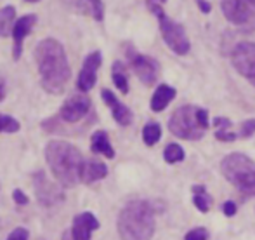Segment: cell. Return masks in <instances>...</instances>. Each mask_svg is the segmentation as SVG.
I'll list each match as a JSON object with an SVG mask.
<instances>
[{"label":"cell","instance_id":"cell-11","mask_svg":"<svg viewBox=\"0 0 255 240\" xmlns=\"http://www.w3.org/2000/svg\"><path fill=\"white\" fill-rule=\"evenodd\" d=\"M92 101L85 92H77V94H71L66 101L61 105L59 108V119L68 124H75V122H80L91 112Z\"/></svg>","mask_w":255,"mask_h":240},{"label":"cell","instance_id":"cell-27","mask_svg":"<svg viewBox=\"0 0 255 240\" xmlns=\"http://www.w3.org/2000/svg\"><path fill=\"white\" fill-rule=\"evenodd\" d=\"M254 132H255V119H249V120H245L242 124L238 136H240V138H250Z\"/></svg>","mask_w":255,"mask_h":240},{"label":"cell","instance_id":"cell-31","mask_svg":"<svg viewBox=\"0 0 255 240\" xmlns=\"http://www.w3.org/2000/svg\"><path fill=\"white\" fill-rule=\"evenodd\" d=\"M214 125L217 129H231L233 127V122L229 119H224V117H215L214 119Z\"/></svg>","mask_w":255,"mask_h":240},{"label":"cell","instance_id":"cell-25","mask_svg":"<svg viewBox=\"0 0 255 240\" xmlns=\"http://www.w3.org/2000/svg\"><path fill=\"white\" fill-rule=\"evenodd\" d=\"M21 129V124L14 117L0 113V132H7V134H14Z\"/></svg>","mask_w":255,"mask_h":240},{"label":"cell","instance_id":"cell-4","mask_svg":"<svg viewBox=\"0 0 255 240\" xmlns=\"http://www.w3.org/2000/svg\"><path fill=\"white\" fill-rule=\"evenodd\" d=\"M210 127L208 112L195 105H186L177 108L168 120V129L174 136L188 141H198Z\"/></svg>","mask_w":255,"mask_h":240},{"label":"cell","instance_id":"cell-18","mask_svg":"<svg viewBox=\"0 0 255 240\" xmlns=\"http://www.w3.org/2000/svg\"><path fill=\"white\" fill-rule=\"evenodd\" d=\"M175 94L177 92H175L174 87H170L167 84H160L151 96V110L153 112H163L170 105L172 99L175 98Z\"/></svg>","mask_w":255,"mask_h":240},{"label":"cell","instance_id":"cell-6","mask_svg":"<svg viewBox=\"0 0 255 240\" xmlns=\"http://www.w3.org/2000/svg\"><path fill=\"white\" fill-rule=\"evenodd\" d=\"M149 9L153 10V14L158 17V23H160V31L161 37H163L165 44L170 47L172 52H175L177 56H186L191 49V42H189L188 35H186V30L182 24L175 23L172 17H168L167 14L163 12L160 5L156 2L149 3Z\"/></svg>","mask_w":255,"mask_h":240},{"label":"cell","instance_id":"cell-14","mask_svg":"<svg viewBox=\"0 0 255 240\" xmlns=\"http://www.w3.org/2000/svg\"><path fill=\"white\" fill-rule=\"evenodd\" d=\"M101 227L99 220L92 213H80L73 218V227H71V235L73 240H91V235L94 230Z\"/></svg>","mask_w":255,"mask_h":240},{"label":"cell","instance_id":"cell-24","mask_svg":"<svg viewBox=\"0 0 255 240\" xmlns=\"http://www.w3.org/2000/svg\"><path fill=\"white\" fill-rule=\"evenodd\" d=\"M163 159L167 164H177L181 160H184V150L177 143H170V145L165 146L163 150Z\"/></svg>","mask_w":255,"mask_h":240},{"label":"cell","instance_id":"cell-35","mask_svg":"<svg viewBox=\"0 0 255 240\" xmlns=\"http://www.w3.org/2000/svg\"><path fill=\"white\" fill-rule=\"evenodd\" d=\"M63 240H73V235H71V230H66L63 234Z\"/></svg>","mask_w":255,"mask_h":240},{"label":"cell","instance_id":"cell-19","mask_svg":"<svg viewBox=\"0 0 255 240\" xmlns=\"http://www.w3.org/2000/svg\"><path fill=\"white\" fill-rule=\"evenodd\" d=\"M91 152L101 153L106 159H115V150L111 146L106 131H96L91 136Z\"/></svg>","mask_w":255,"mask_h":240},{"label":"cell","instance_id":"cell-9","mask_svg":"<svg viewBox=\"0 0 255 240\" xmlns=\"http://www.w3.org/2000/svg\"><path fill=\"white\" fill-rule=\"evenodd\" d=\"M127 58L128 63H130L132 70L135 71V75L139 77V80L144 85H153L158 78V71H160V66H158V61L153 59L151 56H146L137 52L134 47L127 49Z\"/></svg>","mask_w":255,"mask_h":240},{"label":"cell","instance_id":"cell-23","mask_svg":"<svg viewBox=\"0 0 255 240\" xmlns=\"http://www.w3.org/2000/svg\"><path fill=\"white\" fill-rule=\"evenodd\" d=\"M160 138H161L160 124H156V122H148V124L144 125V129H142V139H144V143L148 146H153L160 141Z\"/></svg>","mask_w":255,"mask_h":240},{"label":"cell","instance_id":"cell-38","mask_svg":"<svg viewBox=\"0 0 255 240\" xmlns=\"http://www.w3.org/2000/svg\"><path fill=\"white\" fill-rule=\"evenodd\" d=\"M153 2H165V0H153Z\"/></svg>","mask_w":255,"mask_h":240},{"label":"cell","instance_id":"cell-7","mask_svg":"<svg viewBox=\"0 0 255 240\" xmlns=\"http://www.w3.org/2000/svg\"><path fill=\"white\" fill-rule=\"evenodd\" d=\"M226 19L242 31H255V3L249 0H221Z\"/></svg>","mask_w":255,"mask_h":240},{"label":"cell","instance_id":"cell-34","mask_svg":"<svg viewBox=\"0 0 255 240\" xmlns=\"http://www.w3.org/2000/svg\"><path fill=\"white\" fill-rule=\"evenodd\" d=\"M5 94H7V87H5V80H3V77L0 75V103L5 99Z\"/></svg>","mask_w":255,"mask_h":240},{"label":"cell","instance_id":"cell-30","mask_svg":"<svg viewBox=\"0 0 255 240\" xmlns=\"http://www.w3.org/2000/svg\"><path fill=\"white\" fill-rule=\"evenodd\" d=\"M12 199H14V202H16L17 206H26V204H28L26 193H24L23 190H19V188H16L12 192Z\"/></svg>","mask_w":255,"mask_h":240},{"label":"cell","instance_id":"cell-22","mask_svg":"<svg viewBox=\"0 0 255 240\" xmlns=\"http://www.w3.org/2000/svg\"><path fill=\"white\" fill-rule=\"evenodd\" d=\"M193 193H195V197H193V204H195L196 207H198L200 213H208V209H210V206L214 204V199H212L210 195L207 193V190H205L203 185H196L193 186Z\"/></svg>","mask_w":255,"mask_h":240},{"label":"cell","instance_id":"cell-5","mask_svg":"<svg viewBox=\"0 0 255 240\" xmlns=\"http://www.w3.org/2000/svg\"><path fill=\"white\" fill-rule=\"evenodd\" d=\"M222 176L245 195H255V162L245 153H229L221 162Z\"/></svg>","mask_w":255,"mask_h":240},{"label":"cell","instance_id":"cell-15","mask_svg":"<svg viewBox=\"0 0 255 240\" xmlns=\"http://www.w3.org/2000/svg\"><path fill=\"white\" fill-rule=\"evenodd\" d=\"M101 98H103V101L110 106L111 115H113V119H115L117 124L124 125V127H125V125L132 124V119H134V115H132V110L128 108V106H125L124 103H122L120 99L113 94V91H110V89H103Z\"/></svg>","mask_w":255,"mask_h":240},{"label":"cell","instance_id":"cell-32","mask_svg":"<svg viewBox=\"0 0 255 240\" xmlns=\"http://www.w3.org/2000/svg\"><path fill=\"white\" fill-rule=\"evenodd\" d=\"M236 204L233 202V200H228V202H224V206H222V213L226 214V216H235L236 214Z\"/></svg>","mask_w":255,"mask_h":240},{"label":"cell","instance_id":"cell-10","mask_svg":"<svg viewBox=\"0 0 255 240\" xmlns=\"http://www.w3.org/2000/svg\"><path fill=\"white\" fill-rule=\"evenodd\" d=\"M235 70L249 80L255 78V42H240L231 52Z\"/></svg>","mask_w":255,"mask_h":240},{"label":"cell","instance_id":"cell-26","mask_svg":"<svg viewBox=\"0 0 255 240\" xmlns=\"http://www.w3.org/2000/svg\"><path fill=\"white\" fill-rule=\"evenodd\" d=\"M215 138H217L219 141L231 143V141H235V139L238 138V134H236V132H233L231 129H217V131H215Z\"/></svg>","mask_w":255,"mask_h":240},{"label":"cell","instance_id":"cell-16","mask_svg":"<svg viewBox=\"0 0 255 240\" xmlns=\"http://www.w3.org/2000/svg\"><path fill=\"white\" fill-rule=\"evenodd\" d=\"M73 10L85 16L94 17L96 21L104 19V3L103 0H66Z\"/></svg>","mask_w":255,"mask_h":240},{"label":"cell","instance_id":"cell-8","mask_svg":"<svg viewBox=\"0 0 255 240\" xmlns=\"http://www.w3.org/2000/svg\"><path fill=\"white\" fill-rule=\"evenodd\" d=\"M33 190L42 207H54L64 200V188L59 183H52L44 171L33 174Z\"/></svg>","mask_w":255,"mask_h":240},{"label":"cell","instance_id":"cell-1","mask_svg":"<svg viewBox=\"0 0 255 240\" xmlns=\"http://www.w3.org/2000/svg\"><path fill=\"white\" fill-rule=\"evenodd\" d=\"M40 84L49 94H61L71 78V68L63 44L56 38H44L33 49Z\"/></svg>","mask_w":255,"mask_h":240},{"label":"cell","instance_id":"cell-28","mask_svg":"<svg viewBox=\"0 0 255 240\" xmlns=\"http://www.w3.org/2000/svg\"><path fill=\"white\" fill-rule=\"evenodd\" d=\"M28 237H30V232L23 227H17L10 232L9 237H7L5 240H28Z\"/></svg>","mask_w":255,"mask_h":240},{"label":"cell","instance_id":"cell-21","mask_svg":"<svg viewBox=\"0 0 255 240\" xmlns=\"http://www.w3.org/2000/svg\"><path fill=\"white\" fill-rule=\"evenodd\" d=\"M111 78L113 84L117 85L118 91H122V94L128 92V77H127V68L122 61H115L111 66Z\"/></svg>","mask_w":255,"mask_h":240},{"label":"cell","instance_id":"cell-36","mask_svg":"<svg viewBox=\"0 0 255 240\" xmlns=\"http://www.w3.org/2000/svg\"><path fill=\"white\" fill-rule=\"evenodd\" d=\"M24 2H28V3H35V2H38V0H24Z\"/></svg>","mask_w":255,"mask_h":240},{"label":"cell","instance_id":"cell-2","mask_svg":"<svg viewBox=\"0 0 255 240\" xmlns=\"http://www.w3.org/2000/svg\"><path fill=\"white\" fill-rule=\"evenodd\" d=\"M45 160L63 188H73L80 181L85 160L75 145L63 139H52L45 146Z\"/></svg>","mask_w":255,"mask_h":240},{"label":"cell","instance_id":"cell-17","mask_svg":"<svg viewBox=\"0 0 255 240\" xmlns=\"http://www.w3.org/2000/svg\"><path fill=\"white\" fill-rule=\"evenodd\" d=\"M106 176H108L106 164L99 162V160H85L84 167H82L80 181L85 183V185H91V183L104 180Z\"/></svg>","mask_w":255,"mask_h":240},{"label":"cell","instance_id":"cell-33","mask_svg":"<svg viewBox=\"0 0 255 240\" xmlns=\"http://www.w3.org/2000/svg\"><path fill=\"white\" fill-rule=\"evenodd\" d=\"M196 3H198L200 10H202L203 14H208L212 10V3L208 2V0H196Z\"/></svg>","mask_w":255,"mask_h":240},{"label":"cell","instance_id":"cell-20","mask_svg":"<svg viewBox=\"0 0 255 240\" xmlns=\"http://www.w3.org/2000/svg\"><path fill=\"white\" fill-rule=\"evenodd\" d=\"M14 23H16V7L3 5L0 9V37L5 38L12 35Z\"/></svg>","mask_w":255,"mask_h":240},{"label":"cell","instance_id":"cell-29","mask_svg":"<svg viewBox=\"0 0 255 240\" xmlns=\"http://www.w3.org/2000/svg\"><path fill=\"white\" fill-rule=\"evenodd\" d=\"M184 240H208V232L205 228H195L186 235Z\"/></svg>","mask_w":255,"mask_h":240},{"label":"cell","instance_id":"cell-13","mask_svg":"<svg viewBox=\"0 0 255 240\" xmlns=\"http://www.w3.org/2000/svg\"><path fill=\"white\" fill-rule=\"evenodd\" d=\"M37 24V16L35 14H24L19 19H16L12 28V59L17 61L21 58V52H23V44L24 38L30 35V31L33 30V26Z\"/></svg>","mask_w":255,"mask_h":240},{"label":"cell","instance_id":"cell-12","mask_svg":"<svg viewBox=\"0 0 255 240\" xmlns=\"http://www.w3.org/2000/svg\"><path fill=\"white\" fill-rule=\"evenodd\" d=\"M101 63H103L101 51H92L85 56L82 70L77 78L78 92H85V94H87V92L94 87L96 82H98V70L101 68Z\"/></svg>","mask_w":255,"mask_h":240},{"label":"cell","instance_id":"cell-3","mask_svg":"<svg viewBox=\"0 0 255 240\" xmlns=\"http://www.w3.org/2000/svg\"><path fill=\"white\" fill-rule=\"evenodd\" d=\"M118 235L122 240H151L154 235V211L146 200H130L118 214Z\"/></svg>","mask_w":255,"mask_h":240},{"label":"cell","instance_id":"cell-37","mask_svg":"<svg viewBox=\"0 0 255 240\" xmlns=\"http://www.w3.org/2000/svg\"><path fill=\"white\" fill-rule=\"evenodd\" d=\"M250 82H252V85H254V87H255V78H254V80H250Z\"/></svg>","mask_w":255,"mask_h":240}]
</instances>
